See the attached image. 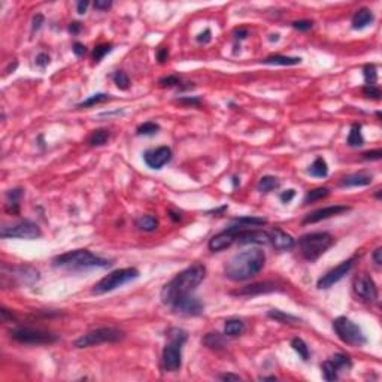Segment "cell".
I'll list each match as a JSON object with an SVG mask.
<instances>
[{
    "label": "cell",
    "mask_w": 382,
    "mask_h": 382,
    "mask_svg": "<svg viewBox=\"0 0 382 382\" xmlns=\"http://www.w3.org/2000/svg\"><path fill=\"white\" fill-rule=\"evenodd\" d=\"M206 276V268L202 263H194L180 272L174 280H170L166 286L162 288L160 298L166 306H170L181 297L190 296L200 286V282Z\"/></svg>",
    "instance_id": "1"
},
{
    "label": "cell",
    "mask_w": 382,
    "mask_h": 382,
    "mask_svg": "<svg viewBox=\"0 0 382 382\" xmlns=\"http://www.w3.org/2000/svg\"><path fill=\"white\" fill-rule=\"evenodd\" d=\"M266 264V254L260 248H248L234 254L226 264V276L230 281H248L258 275Z\"/></svg>",
    "instance_id": "2"
},
{
    "label": "cell",
    "mask_w": 382,
    "mask_h": 382,
    "mask_svg": "<svg viewBox=\"0 0 382 382\" xmlns=\"http://www.w3.org/2000/svg\"><path fill=\"white\" fill-rule=\"evenodd\" d=\"M110 264H112L110 260L102 258V257L96 256L93 252H90L88 250L69 251V252L62 254V256H57L52 260L54 268L68 269V270H87V269H93V268L106 269Z\"/></svg>",
    "instance_id": "3"
},
{
    "label": "cell",
    "mask_w": 382,
    "mask_h": 382,
    "mask_svg": "<svg viewBox=\"0 0 382 382\" xmlns=\"http://www.w3.org/2000/svg\"><path fill=\"white\" fill-rule=\"evenodd\" d=\"M169 342L163 348L162 363L166 372H178L182 366V346L188 339V333L182 328L172 327L166 332Z\"/></svg>",
    "instance_id": "4"
},
{
    "label": "cell",
    "mask_w": 382,
    "mask_h": 382,
    "mask_svg": "<svg viewBox=\"0 0 382 382\" xmlns=\"http://www.w3.org/2000/svg\"><path fill=\"white\" fill-rule=\"evenodd\" d=\"M334 244V239L327 232H314L306 233L298 239V250L304 260L308 262H316L332 245Z\"/></svg>",
    "instance_id": "5"
},
{
    "label": "cell",
    "mask_w": 382,
    "mask_h": 382,
    "mask_svg": "<svg viewBox=\"0 0 382 382\" xmlns=\"http://www.w3.org/2000/svg\"><path fill=\"white\" fill-rule=\"evenodd\" d=\"M139 275H140V274H139V270H138L136 268L116 269V270L110 272L109 275L103 276L97 284H94L92 292H93V294H97V296L106 294V292H109V291H114V290H116V288H120V286H126V284H128V282L138 280Z\"/></svg>",
    "instance_id": "6"
},
{
    "label": "cell",
    "mask_w": 382,
    "mask_h": 382,
    "mask_svg": "<svg viewBox=\"0 0 382 382\" xmlns=\"http://www.w3.org/2000/svg\"><path fill=\"white\" fill-rule=\"evenodd\" d=\"M333 330L338 338L346 345L360 348L368 344V338L363 333L362 327L346 316H338L336 320H333Z\"/></svg>",
    "instance_id": "7"
},
{
    "label": "cell",
    "mask_w": 382,
    "mask_h": 382,
    "mask_svg": "<svg viewBox=\"0 0 382 382\" xmlns=\"http://www.w3.org/2000/svg\"><path fill=\"white\" fill-rule=\"evenodd\" d=\"M124 339V332L114 328V327H98L96 330H92L82 336H80L75 340L76 348H90L102 344H115Z\"/></svg>",
    "instance_id": "8"
},
{
    "label": "cell",
    "mask_w": 382,
    "mask_h": 382,
    "mask_svg": "<svg viewBox=\"0 0 382 382\" xmlns=\"http://www.w3.org/2000/svg\"><path fill=\"white\" fill-rule=\"evenodd\" d=\"M12 340L22 345H50L57 342V336L51 332L30 328V327H16L9 332Z\"/></svg>",
    "instance_id": "9"
},
{
    "label": "cell",
    "mask_w": 382,
    "mask_h": 382,
    "mask_svg": "<svg viewBox=\"0 0 382 382\" xmlns=\"http://www.w3.org/2000/svg\"><path fill=\"white\" fill-rule=\"evenodd\" d=\"M0 236L3 239H26V240H34L42 236L40 227L30 221V220H22L16 224L12 226H4L0 230Z\"/></svg>",
    "instance_id": "10"
},
{
    "label": "cell",
    "mask_w": 382,
    "mask_h": 382,
    "mask_svg": "<svg viewBox=\"0 0 382 382\" xmlns=\"http://www.w3.org/2000/svg\"><path fill=\"white\" fill-rule=\"evenodd\" d=\"M244 228H246V227L239 226V224L234 222L233 226H230V227H227L226 230L220 232L218 234L212 236V238L209 239V244H208L209 250H210L212 252H220V251H224V250L230 248L234 242H238L239 232L244 230Z\"/></svg>",
    "instance_id": "11"
},
{
    "label": "cell",
    "mask_w": 382,
    "mask_h": 382,
    "mask_svg": "<svg viewBox=\"0 0 382 382\" xmlns=\"http://www.w3.org/2000/svg\"><path fill=\"white\" fill-rule=\"evenodd\" d=\"M356 260H357V257L348 258V260L342 262L340 264H338L336 268L330 269L327 274H324V275L318 280L316 288H318V290H328V288H332L334 284H338L340 280H344V278L350 274V270L352 269Z\"/></svg>",
    "instance_id": "12"
},
{
    "label": "cell",
    "mask_w": 382,
    "mask_h": 382,
    "mask_svg": "<svg viewBox=\"0 0 382 382\" xmlns=\"http://www.w3.org/2000/svg\"><path fill=\"white\" fill-rule=\"evenodd\" d=\"M352 290L360 298H363L366 302H375L378 298V286L375 284V281L366 274H360L354 280Z\"/></svg>",
    "instance_id": "13"
},
{
    "label": "cell",
    "mask_w": 382,
    "mask_h": 382,
    "mask_svg": "<svg viewBox=\"0 0 382 382\" xmlns=\"http://www.w3.org/2000/svg\"><path fill=\"white\" fill-rule=\"evenodd\" d=\"M172 310L175 314H180V315H186V316H197L203 312L204 306L203 303L196 297V296H186V297H181L178 298L176 302H174L170 304Z\"/></svg>",
    "instance_id": "14"
},
{
    "label": "cell",
    "mask_w": 382,
    "mask_h": 382,
    "mask_svg": "<svg viewBox=\"0 0 382 382\" xmlns=\"http://www.w3.org/2000/svg\"><path fill=\"white\" fill-rule=\"evenodd\" d=\"M172 160V150L169 146H158L154 150H148L144 154V162L150 169L160 170Z\"/></svg>",
    "instance_id": "15"
},
{
    "label": "cell",
    "mask_w": 382,
    "mask_h": 382,
    "mask_svg": "<svg viewBox=\"0 0 382 382\" xmlns=\"http://www.w3.org/2000/svg\"><path fill=\"white\" fill-rule=\"evenodd\" d=\"M351 210L350 206H345V204H332V206H326V208H320L316 210H312L310 214H308L304 218H303V224H315V222H320L322 220H328L332 216H336V215H340L344 212H348Z\"/></svg>",
    "instance_id": "16"
},
{
    "label": "cell",
    "mask_w": 382,
    "mask_h": 382,
    "mask_svg": "<svg viewBox=\"0 0 382 382\" xmlns=\"http://www.w3.org/2000/svg\"><path fill=\"white\" fill-rule=\"evenodd\" d=\"M274 291H281V288L278 286L276 282L274 281H263V282H256L251 286H245L242 288H238L234 291H232V296H260V294H268V292H274Z\"/></svg>",
    "instance_id": "17"
},
{
    "label": "cell",
    "mask_w": 382,
    "mask_h": 382,
    "mask_svg": "<svg viewBox=\"0 0 382 382\" xmlns=\"http://www.w3.org/2000/svg\"><path fill=\"white\" fill-rule=\"evenodd\" d=\"M239 245H266L270 244V234L263 230L256 228H244L238 236Z\"/></svg>",
    "instance_id": "18"
},
{
    "label": "cell",
    "mask_w": 382,
    "mask_h": 382,
    "mask_svg": "<svg viewBox=\"0 0 382 382\" xmlns=\"http://www.w3.org/2000/svg\"><path fill=\"white\" fill-rule=\"evenodd\" d=\"M269 234L272 246L278 251H290L296 246V239L281 228H274Z\"/></svg>",
    "instance_id": "19"
},
{
    "label": "cell",
    "mask_w": 382,
    "mask_h": 382,
    "mask_svg": "<svg viewBox=\"0 0 382 382\" xmlns=\"http://www.w3.org/2000/svg\"><path fill=\"white\" fill-rule=\"evenodd\" d=\"M14 280H16L20 284L24 286H32L39 281V270H36L32 266H15L10 269Z\"/></svg>",
    "instance_id": "20"
},
{
    "label": "cell",
    "mask_w": 382,
    "mask_h": 382,
    "mask_svg": "<svg viewBox=\"0 0 382 382\" xmlns=\"http://www.w3.org/2000/svg\"><path fill=\"white\" fill-rule=\"evenodd\" d=\"M374 20H375L374 12L370 9H368V8H362L352 16V21H351L352 22V28L354 30H363V28L369 27L374 22Z\"/></svg>",
    "instance_id": "21"
},
{
    "label": "cell",
    "mask_w": 382,
    "mask_h": 382,
    "mask_svg": "<svg viewBox=\"0 0 382 382\" xmlns=\"http://www.w3.org/2000/svg\"><path fill=\"white\" fill-rule=\"evenodd\" d=\"M372 180L374 176L369 175V174H352V175H348L345 176L342 181H340V186L342 187H366V186H370L372 184Z\"/></svg>",
    "instance_id": "22"
},
{
    "label": "cell",
    "mask_w": 382,
    "mask_h": 382,
    "mask_svg": "<svg viewBox=\"0 0 382 382\" xmlns=\"http://www.w3.org/2000/svg\"><path fill=\"white\" fill-rule=\"evenodd\" d=\"M22 196V190L21 188H14L6 192V204L4 209L8 214L10 215H18L20 214V200Z\"/></svg>",
    "instance_id": "23"
},
{
    "label": "cell",
    "mask_w": 382,
    "mask_h": 382,
    "mask_svg": "<svg viewBox=\"0 0 382 382\" xmlns=\"http://www.w3.org/2000/svg\"><path fill=\"white\" fill-rule=\"evenodd\" d=\"M202 344L212 351H221L226 348V338L221 333H208L202 339Z\"/></svg>",
    "instance_id": "24"
},
{
    "label": "cell",
    "mask_w": 382,
    "mask_h": 382,
    "mask_svg": "<svg viewBox=\"0 0 382 382\" xmlns=\"http://www.w3.org/2000/svg\"><path fill=\"white\" fill-rule=\"evenodd\" d=\"M263 63L266 64H275V66H296L302 63L300 57H290V56H281V54H275V56H269L263 60Z\"/></svg>",
    "instance_id": "25"
},
{
    "label": "cell",
    "mask_w": 382,
    "mask_h": 382,
    "mask_svg": "<svg viewBox=\"0 0 382 382\" xmlns=\"http://www.w3.org/2000/svg\"><path fill=\"white\" fill-rule=\"evenodd\" d=\"M136 227L140 232L152 233L158 228V220L154 215H142L136 220Z\"/></svg>",
    "instance_id": "26"
},
{
    "label": "cell",
    "mask_w": 382,
    "mask_h": 382,
    "mask_svg": "<svg viewBox=\"0 0 382 382\" xmlns=\"http://www.w3.org/2000/svg\"><path fill=\"white\" fill-rule=\"evenodd\" d=\"M244 332H245V324H244L242 320L232 318V320L226 321V324H224V334L228 336V338L240 336Z\"/></svg>",
    "instance_id": "27"
},
{
    "label": "cell",
    "mask_w": 382,
    "mask_h": 382,
    "mask_svg": "<svg viewBox=\"0 0 382 382\" xmlns=\"http://www.w3.org/2000/svg\"><path fill=\"white\" fill-rule=\"evenodd\" d=\"M308 174L315 178H326L328 175V164L322 157L315 158V162L309 166Z\"/></svg>",
    "instance_id": "28"
},
{
    "label": "cell",
    "mask_w": 382,
    "mask_h": 382,
    "mask_svg": "<svg viewBox=\"0 0 382 382\" xmlns=\"http://www.w3.org/2000/svg\"><path fill=\"white\" fill-rule=\"evenodd\" d=\"M346 144L351 148H360V146L364 145V138L362 134V126L360 124H352L351 132H350L348 139H346Z\"/></svg>",
    "instance_id": "29"
},
{
    "label": "cell",
    "mask_w": 382,
    "mask_h": 382,
    "mask_svg": "<svg viewBox=\"0 0 382 382\" xmlns=\"http://www.w3.org/2000/svg\"><path fill=\"white\" fill-rule=\"evenodd\" d=\"M268 316L278 321V322H282V324H298L300 322V318L298 316H294L291 314H286L280 309H270L268 312Z\"/></svg>",
    "instance_id": "30"
},
{
    "label": "cell",
    "mask_w": 382,
    "mask_h": 382,
    "mask_svg": "<svg viewBox=\"0 0 382 382\" xmlns=\"http://www.w3.org/2000/svg\"><path fill=\"white\" fill-rule=\"evenodd\" d=\"M109 138H110L109 130L97 128V130H94V132L88 136V145H90V146H103V145L108 144Z\"/></svg>",
    "instance_id": "31"
},
{
    "label": "cell",
    "mask_w": 382,
    "mask_h": 382,
    "mask_svg": "<svg viewBox=\"0 0 382 382\" xmlns=\"http://www.w3.org/2000/svg\"><path fill=\"white\" fill-rule=\"evenodd\" d=\"M276 188H280V181H278V178L270 176V175L262 176L258 184H257V190L263 192V194H268V192L276 190Z\"/></svg>",
    "instance_id": "32"
},
{
    "label": "cell",
    "mask_w": 382,
    "mask_h": 382,
    "mask_svg": "<svg viewBox=\"0 0 382 382\" xmlns=\"http://www.w3.org/2000/svg\"><path fill=\"white\" fill-rule=\"evenodd\" d=\"M233 222L250 228V227H260V226H264V224H268V220H266V218H262V216H251V215H246V216L234 218Z\"/></svg>",
    "instance_id": "33"
},
{
    "label": "cell",
    "mask_w": 382,
    "mask_h": 382,
    "mask_svg": "<svg viewBox=\"0 0 382 382\" xmlns=\"http://www.w3.org/2000/svg\"><path fill=\"white\" fill-rule=\"evenodd\" d=\"M328 194H330V188H327V187H318V188L309 190L306 192L304 198H303V203H304V204H310V203H314V202L322 200V198L327 197Z\"/></svg>",
    "instance_id": "34"
},
{
    "label": "cell",
    "mask_w": 382,
    "mask_h": 382,
    "mask_svg": "<svg viewBox=\"0 0 382 382\" xmlns=\"http://www.w3.org/2000/svg\"><path fill=\"white\" fill-rule=\"evenodd\" d=\"M291 346H292V350L298 354V357H300L303 362H308V360H309L310 352H309V348H308V345H306V342H304L303 339L294 338V339L291 340Z\"/></svg>",
    "instance_id": "35"
},
{
    "label": "cell",
    "mask_w": 382,
    "mask_h": 382,
    "mask_svg": "<svg viewBox=\"0 0 382 382\" xmlns=\"http://www.w3.org/2000/svg\"><path fill=\"white\" fill-rule=\"evenodd\" d=\"M328 360L334 364V368H336L339 372H340V370H348V369H351V366H352V363H351L350 357H348V356H345V354H340V352H338V354L332 356Z\"/></svg>",
    "instance_id": "36"
},
{
    "label": "cell",
    "mask_w": 382,
    "mask_h": 382,
    "mask_svg": "<svg viewBox=\"0 0 382 382\" xmlns=\"http://www.w3.org/2000/svg\"><path fill=\"white\" fill-rule=\"evenodd\" d=\"M321 374H322V378L326 381H336L338 380V374L339 370L334 368V364L330 362V360H326L322 364H321Z\"/></svg>",
    "instance_id": "37"
},
{
    "label": "cell",
    "mask_w": 382,
    "mask_h": 382,
    "mask_svg": "<svg viewBox=\"0 0 382 382\" xmlns=\"http://www.w3.org/2000/svg\"><path fill=\"white\" fill-rule=\"evenodd\" d=\"M109 98H110V97H109V94H106V93H97V94L90 96V97H88V98H86L84 102L78 103L76 106H78L80 109L92 108V106L98 104V103H103V102H106V100H109Z\"/></svg>",
    "instance_id": "38"
},
{
    "label": "cell",
    "mask_w": 382,
    "mask_h": 382,
    "mask_svg": "<svg viewBox=\"0 0 382 382\" xmlns=\"http://www.w3.org/2000/svg\"><path fill=\"white\" fill-rule=\"evenodd\" d=\"M363 76L366 86H376L378 82V69L375 64H366L363 69Z\"/></svg>",
    "instance_id": "39"
},
{
    "label": "cell",
    "mask_w": 382,
    "mask_h": 382,
    "mask_svg": "<svg viewBox=\"0 0 382 382\" xmlns=\"http://www.w3.org/2000/svg\"><path fill=\"white\" fill-rule=\"evenodd\" d=\"M160 130V126L156 124L154 121H146L144 124H140L136 130V134L138 136H152L156 134L157 132Z\"/></svg>",
    "instance_id": "40"
},
{
    "label": "cell",
    "mask_w": 382,
    "mask_h": 382,
    "mask_svg": "<svg viewBox=\"0 0 382 382\" xmlns=\"http://www.w3.org/2000/svg\"><path fill=\"white\" fill-rule=\"evenodd\" d=\"M112 51V44H100L97 45L93 51V62L94 63H100L103 60V57L106 54H109Z\"/></svg>",
    "instance_id": "41"
},
{
    "label": "cell",
    "mask_w": 382,
    "mask_h": 382,
    "mask_svg": "<svg viewBox=\"0 0 382 382\" xmlns=\"http://www.w3.org/2000/svg\"><path fill=\"white\" fill-rule=\"evenodd\" d=\"M112 78H114V82L116 84V87H118L120 90H128V87H130V80H128V76H127L126 72L118 70V72L114 74Z\"/></svg>",
    "instance_id": "42"
},
{
    "label": "cell",
    "mask_w": 382,
    "mask_h": 382,
    "mask_svg": "<svg viewBox=\"0 0 382 382\" xmlns=\"http://www.w3.org/2000/svg\"><path fill=\"white\" fill-rule=\"evenodd\" d=\"M181 78L176 76V75H169V76H164L158 81V86L163 87V88H172V87H180L181 86Z\"/></svg>",
    "instance_id": "43"
},
{
    "label": "cell",
    "mask_w": 382,
    "mask_h": 382,
    "mask_svg": "<svg viewBox=\"0 0 382 382\" xmlns=\"http://www.w3.org/2000/svg\"><path fill=\"white\" fill-rule=\"evenodd\" d=\"M363 94L368 98H374V100H381V90L376 86H364L363 87Z\"/></svg>",
    "instance_id": "44"
},
{
    "label": "cell",
    "mask_w": 382,
    "mask_h": 382,
    "mask_svg": "<svg viewBox=\"0 0 382 382\" xmlns=\"http://www.w3.org/2000/svg\"><path fill=\"white\" fill-rule=\"evenodd\" d=\"M292 27L298 32H308L314 27V22L310 20H298L292 22Z\"/></svg>",
    "instance_id": "45"
},
{
    "label": "cell",
    "mask_w": 382,
    "mask_h": 382,
    "mask_svg": "<svg viewBox=\"0 0 382 382\" xmlns=\"http://www.w3.org/2000/svg\"><path fill=\"white\" fill-rule=\"evenodd\" d=\"M176 102L178 103H181V104H186V106H200V98L198 97H196V96H184V97H178L176 98Z\"/></svg>",
    "instance_id": "46"
},
{
    "label": "cell",
    "mask_w": 382,
    "mask_h": 382,
    "mask_svg": "<svg viewBox=\"0 0 382 382\" xmlns=\"http://www.w3.org/2000/svg\"><path fill=\"white\" fill-rule=\"evenodd\" d=\"M50 62H51V58L46 52H40V54L36 56V66L40 68V69H45L50 64Z\"/></svg>",
    "instance_id": "47"
},
{
    "label": "cell",
    "mask_w": 382,
    "mask_h": 382,
    "mask_svg": "<svg viewBox=\"0 0 382 382\" xmlns=\"http://www.w3.org/2000/svg\"><path fill=\"white\" fill-rule=\"evenodd\" d=\"M381 157H382L381 150H374V151L363 152V158H364V160H368V162H376V160H381Z\"/></svg>",
    "instance_id": "48"
},
{
    "label": "cell",
    "mask_w": 382,
    "mask_h": 382,
    "mask_svg": "<svg viewBox=\"0 0 382 382\" xmlns=\"http://www.w3.org/2000/svg\"><path fill=\"white\" fill-rule=\"evenodd\" d=\"M210 40H212V32H210L209 28H206L204 32H202V33L197 36V42H198V44H203V45H204V44H209Z\"/></svg>",
    "instance_id": "49"
},
{
    "label": "cell",
    "mask_w": 382,
    "mask_h": 382,
    "mask_svg": "<svg viewBox=\"0 0 382 382\" xmlns=\"http://www.w3.org/2000/svg\"><path fill=\"white\" fill-rule=\"evenodd\" d=\"M248 34H250V32H248L246 28H244V27H239V28H234V30H233V36H234V39H238V40L246 39Z\"/></svg>",
    "instance_id": "50"
},
{
    "label": "cell",
    "mask_w": 382,
    "mask_h": 382,
    "mask_svg": "<svg viewBox=\"0 0 382 382\" xmlns=\"http://www.w3.org/2000/svg\"><path fill=\"white\" fill-rule=\"evenodd\" d=\"M72 51H74V54H75L76 57H82V56L87 52L86 45H84V44H81V42H75V44H74V46H72Z\"/></svg>",
    "instance_id": "51"
},
{
    "label": "cell",
    "mask_w": 382,
    "mask_h": 382,
    "mask_svg": "<svg viewBox=\"0 0 382 382\" xmlns=\"http://www.w3.org/2000/svg\"><path fill=\"white\" fill-rule=\"evenodd\" d=\"M294 197H296V190H292V188L282 191L281 196H280V198H281L282 203H290Z\"/></svg>",
    "instance_id": "52"
},
{
    "label": "cell",
    "mask_w": 382,
    "mask_h": 382,
    "mask_svg": "<svg viewBox=\"0 0 382 382\" xmlns=\"http://www.w3.org/2000/svg\"><path fill=\"white\" fill-rule=\"evenodd\" d=\"M169 58V50L168 48H158L157 50V60L160 63H166Z\"/></svg>",
    "instance_id": "53"
},
{
    "label": "cell",
    "mask_w": 382,
    "mask_h": 382,
    "mask_svg": "<svg viewBox=\"0 0 382 382\" xmlns=\"http://www.w3.org/2000/svg\"><path fill=\"white\" fill-rule=\"evenodd\" d=\"M110 6H112L110 0H96L94 2V8L98 10H108Z\"/></svg>",
    "instance_id": "54"
},
{
    "label": "cell",
    "mask_w": 382,
    "mask_h": 382,
    "mask_svg": "<svg viewBox=\"0 0 382 382\" xmlns=\"http://www.w3.org/2000/svg\"><path fill=\"white\" fill-rule=\"evenodd\" d=\"M42 24H44V15H42V14H36V15L33 16V26H32L33 32H34V30H39V28L42 27Z\"/></svg>",
    "instance_id": "55"
},
{
    "label": "cell",
    "mask_w": 382,
    "mask_h": 382,
    "mask_svg": "<svg viewBox=\"0 0 382 382\" xmlns=\"http://www.w3.org/2000/svg\"><path fill=\"white\" fill-rule=\"evenodd\" d=\"M90 6V2H87V0H81V2H78V6H76V10H78V14L80 15H84L86 12H87V8Z\"/></svg>",
    "instance_id": "56"
},
{
    "label": "cell",
    "mask_w": 382,
    "mask_h": 382,
    "mask_svg": "<svg viewBox=\"0 0 382 382\" xmlns=\"http://www.w3.org/2000/svg\"><path fill=\"white\" fill-rule=\"evenodd\" d=\"M221 381H240L242 378L239 375H234V374H222L218 376Z\"/></svg>",
    "instance_id": "57"
},
{
    "label": "cell",
    "mask_w": 382,
    "mask_h": 382,
    "mask_svg": "<svg viewBox=\"0 0 382 382\" xmlns=\"http://www.w3.org/2000/svg\"><path fill=\"white\" fill-rule=\"evenodd\" d=\"M372 258H374V263H375L376 266H381L382 264V248H376V250L374 251V256H372Z\"/></svg>",
    "instance_id": "58"
},
{
    "label": "cell",
    "mask_w": 382,
    "mask_h": 382,
    "mask_svg": "<svg viewBox=\"0 0 382 382\" xmlns=\"http://www.w3.org/2000/svg\"><path fill=\"white\" fill-rule=\"evenodd\" d=\"M81 28H82V26H81V22H78V21H74V22H70V26H69V33H72V34H78L80 32H81Z\"/></svg>",
    "instance_id": "59"
},
{
    "label": "cell",
    "mask_w": 382,
    "mask_h": 382,
    "mask_svg": "<svg viewBox=\"0 0 382 382\" xmlns=\"http://www.w3.org/2000/svg\"><path fill=\"white\" fill-rule=\"evenodd\" d=\"M169 216H170L174 221H180V220H181V215L176 214V212H174V210H169Z\"/></svg>",
    "instance_id": "60"
},
{
    "label": "cell",
    "mask_w": 382,
    "mask_h": 382,
    "mask_svg": "<svg viewBox=\"0 0 382 382\" xmlns=\"http://www.w3.org/2000/svg\"><path fill=\"white\" fill-rule=\"evenodd\" d=\"M258 380H260V381H276L278 378H276V376H260Z\"/></svg>",
    "instance_id": "61"
},
{
    "label": "cell",
    "mask_w": 382,
    "mask_h": 382,
    "mask_svg": "<svg viewBox=\"0 0 382 382\" xmlns=\"http://www.w3.org/2000/svg\"><path fill=\"white\" fill-rule=\"evenodd\" d=\"M227 209V206H222V208H220V209H214V210H210L209 214H221V212H224Z\"/></svg>",
    "instance_id": "62"
},
{
    "label": "cell",
    "mask_w": 382,
    "mask_h": 382,
    "mask_svg": "<svg viewBox=\"0 0 382 382\" xmlns=\"http://www.w3.org/2000/svg\"><path fill=\"white\" fill-rule=\"evenodd\" d=\"M239 182H240V181H239V178H238V176H234V178H233V186L236 187V186H238Z\"/></svg>",
    "instance_id": "63"
}]
</instances>
